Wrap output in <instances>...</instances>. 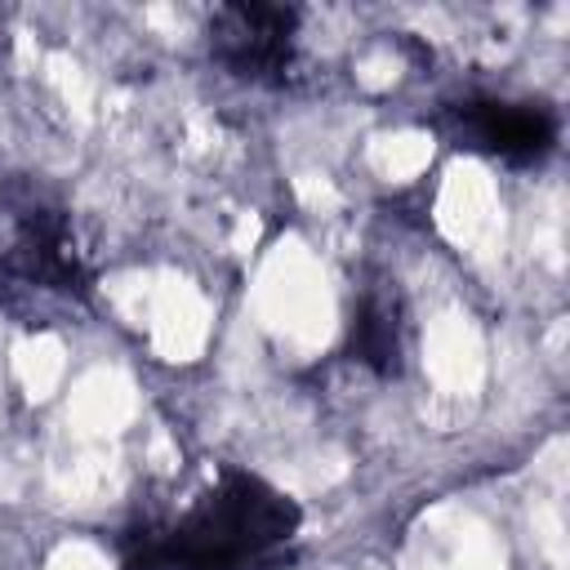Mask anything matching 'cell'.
<instances>
[{
	"mask_svg": "<svg viewBox=\"0 0 570 570\" xmlns=\"http://www.w3.org/2000/svg\"><path fill=\"white\" fill-rule=\"evenodd\" d=\"M298 45V9L272 0L218 4L209 18V53L249 85H285Z\"/></svg>",
	"mask_w": 570,
	"mask_h": 570,
	"instance_id": "obj_2",
	"label": "cell"
},
{
	"mask_svg": "<svg viewBox=\"0 0 570 570\" xmlns=\"http://www.w3.org/2000/svg\"><path fill=\"white\" fill-rule=\"evenodd\" d=\"M298 503L254 472L227 468L178 521H147L120 539L125 570H281L298 534Z\"/></svg>",
	"mask_w": 570,
	"mask_h": 570,
	"instance_id": "obj_1",
	"label": "cell"
},
{
	"mask_svg": "<svg viewBox=\"0 0 570 570\" xmlns=\"http://www.w3.org/2000/svg\"><path fill=\"white\" fill-rule=\"evenodd\" d=\"M454 134L508 165H534L557 147V116L543 102L512 98H463L450 107Z\"/></svg>",
	"mask_w": 570,
	"mask_h": 570,
	"instance_id": "obj_3",
	"label": "cell"
},
{
	"mask_svg": "<svg viewBox=\"0 0 570 570\" xmlns=\"http://www.w3.org/2000/svg\"><path fill=\"white\" fill-rule=\"evenodd\" d=\"M347 347L374 374H396L401 370V352H405V303H401V289L396 285L374 281V285L361 289L356 312H352V330H347Z\"/></svg>",
	"mask_w": 570,
	"mask_h": 570,
	"instance_id": "obj_4",
	"label": "cell"
}]
</instances>
